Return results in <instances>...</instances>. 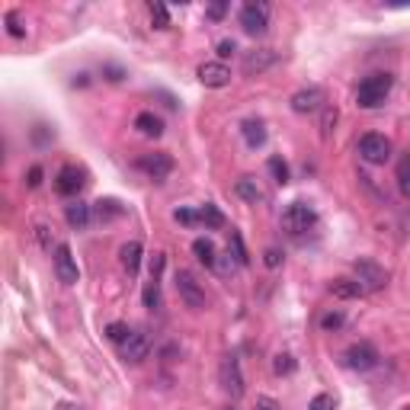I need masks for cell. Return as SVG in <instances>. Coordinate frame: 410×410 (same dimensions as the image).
<instances>
[{"label": "cell", "instance_id": "cell-46", "mask_svg": "<svg viewBox=\"0 0 410 410\" xmlns=\"http://www.w3.org/2000/svg\"><path fill=\"white\" fill-rule=\"evenodd\" d=\"M87 84H90V74H77L74 77V87H87Z\"/></svg>", "mask_w": 410, "mask_h": 410}, {"label": "cell", "instance_id": "cell-27", "mask_svg": "<svg viewBox=\"0 0 410 410\" xmlns=\"http://www.w3.org/2000/svg\"><path fill=\"white\" fill-rule=\"evenodd\" d=\"M269 174H273V180L279 183V186H285V183H289V164L282 157H269Z\"/></svg>", "mask_w": 410, "mask_h": 410}, {"label": "cell", "instance_id": "cell-5", "mask_svg": "<svg viewBox=\"0 0 410 410\" xmlns=\"http://www.w3.org/2000/svg\"><path fill=\"white\" fill-rule=\"evenodd\" d=\"M353 269H356V279H359V285H362L365 292H381L388 285V273L381 269L379 263H372V260H356L353 263Z\"/></svg>", "mask_w": 410, "mask_h": 410}, {"label": "cell", "instance_id": "cell-4", "mask_svg": "<svg viewBox=\"0 0 410 410\" xmlns=\"http://www.w3.org/2000/svg\"><path fill=\"white\" fill-rule=\"evenodd\" d=\"M241 26L247 36H263L269 29V7L266 3H243L241 7Z\"/></svg>", "mask_w": 410, "mask_h": 410}, {"label": "cell", "instance_id": "cell-23", "mask_svg": "<svg viewBox=\"0 0 410 410\" xmlns=\"http://www.w3.org/2000/svg\"><path fill=\"white\" fill-rule=\"evenodd\" d=\"M234 190H237V196H241V199H247V202H253V205H257L260 199H263V192H260V186L253 183V176H241Z\"/></svg>", "mask_w": 410, "mask_h": 410}, {"label": "cell", "instance_id": "cell-14", "mask_svg": "<svg viewBox=\"0 0 410 410\" xmlns=\"http://www.w3.org/2000/svg\"><path fill=\"white\" fill-rule=\"evenodd\" d=\"M148 353H151V337L145 330L132 334V340L122 346V359L125 362H141V359H148Z\"/></svg>", "mask_w": 410, "mask_h": 410}, {"label": "cell", "instance_id": "cell-34", "mask_svg": "<svg viewBox=\"0 0 410 410\" xmlns=\"http://www.w3.org/2000/svg\"><path fill=\"white\" fill-rule=\"evenodd\" d=\"M174 218L180 221V225H186V228H192V225H199V212H192V208H176Z\"/></svg>", "mask_w": 410, "mask_h": 410}, {"label": "cell", "instance_id": "cell-43", "mask_svg": "<svg viewBox=\"0 0 410 410\" xmlns=\"http://www.w3.org/2000/svg\"><path fill=\"white\" fill-rule=\"evenodd\" d=\"M257 410H279V404H276L273 397H260V401H257Z\"/></svg>", "mask_w": 410, "mask_h": 410}, {"label": "cell", "instance_id": "cell-47", "mask_svg": "<svg viewBox=\"0 0 410 410\" xmlns=\"http://www.w3.org/2000/svg\"><path fill=\"white\" fill-rule=\"evenodd\" d=\"M55 410H84V407H80V404H68V401H64V404H58Z\"/></svg>", "mask_w": 410, "mask_h": 410}, {"label": "cell", "instance_id": "cell-37", "mask_svg": "<svg viewBox=\"0 0 410 410\" xmlns=\"http://www.w3.org/2000/svg\"><path fill=\"white\" fill-rule=\"evenodd\" d=\"M42 176H45V170L38 167H29V180H26V186H29V190H38V186H42Z\"/></svg>", "mask_w": 410, "mask_h": 410}, {"label": "cell", "instance_id": "cell-6", "mask_svg": "<svg viewBox=\"0 0 410 410\" xmlns=\"http://www.w3.org/2000/svg\"><path fill=\"white\" fill-rule=\"evenodd\" d=\"M176 292H180V298L186 302V308H192V311H202L205 308V292L190 269H180V273H176Z\"/></svg>", "mask_w": 410, "mask_h": 410}, {"label": "cell", "instance_id": "cell-11", "mask_svg": "<svg viewBox=\"0 0 410 410\" xmlns=\"http://www.w3.org/2000/svg\"><path fill=\"white\" fill-rule=\"evenodd\" d=\"M84 170L74 167V164H64V167L58 170V176H55V190L61 192V196H77V192L84 190Z\"/></svg>", "mask_w": 410, "mask_h": 410}, {"label": "cell", "instance_id": "cell-36", "mask_svg": "<svg viewBox=\"0 0 410 410\" xmlns=\"http://www.w3.org/2000/svg\"><path fill=\"white\" fill-rule=\"evenodd\" d=\"M334 125H337V109H334V106H327V109H324V119H320V135L327 138Z\"/></svg>", "mask_w": 410, "mask_h": 410}, {"label": "cell", "instance_id": "cell-8", "mask_svg": "<svg viewBox=\"0 0 410 410\" xmlns=\"http://www.w3.org/2000/svg\"><path fill=\"white\" fill-rule=\"evenodd\" d=\"M55 276H58V282H64V285H74V282L80 279L74 253H71L68 243H58V247H55Z\"/></svg>", "mask_w": 410, "mask_h": 410}, {"label": "cell", "instance_id": "cell-7", "mask_svg": "<svg viewBox=\"0 0 410 410\" xmlns=\"http://www.w3.org/2000/svg\"><path fill=\"white\" fill-rule=\"evenodd\" d=\"M343 359H346V365H350L353 372H369V369H375L379 365V350H375L372 343H353L350 350L343 353Z\"/></svg>", "mask_w": 410, "mask_h": 410}, {"label": "cell", "instance_id": "cell-45", "mask_svg": "<svg viewBox=\"0 0 410 410\" xmlns=\"http://www.w3.org/2000/svg\"><path fill=\"white\" fill-rule=\"evenodd\" d=\"M32 138H36L38 145H42V141H48V132H45V125H36V132H32Z\"/></svg>", "mask_w": 410, "mask_h": 410}, {"label": "cell", "instance_id": "cell-29", "mask_svg": "<svg viewBox=\"0 0 410 410\" xmlns=\"http://www.w3.org/2000/svg\"><path fill=\"white\" fill-rule=\"evenodd\" d=\"M3 23H7V32L13 38H26V26L20 23V13H16V10H10V13L3 16Z\"/></svg>", "mask_w": 410, "mask_h": 410}, {"label": "cell", "instance_id": "cell-35", "mask_svg": "<svg viewBox=\"0 0 410 410\" xmlns=\"http://www.w3.org/2000/svg\"><path fill=\"white\" fill-rule=\"evenodd\" d=\"M231 247H234V260H237V266L247 263V250H243V241H241V234H237V231H231Z\"/></svg>", "mask_w": 410, "mask_h": 410}, {"label": "cell", "instance_id": "cell-28", "mask_svg": "<svg viewBox=\"0 0 410 410\" xmlns=\"http://www.w3.org/2000/svg\"><path fill=\"white\" fill-rule=\"evenodd\" d=\"M151 23H154V29H167L170 26V13H167V7L164 3H151Z\"/></svg>", "mask_w": 410, "mask_h": 410}, {"label": "cell", "instance_id": "cell-20", "mask_svg": "<svg viewBox=\"0 0 410 410\" xmlns=\"http://www.w3.org/2000/svg\"><path fill=\"white\" fill-rule=\"evenodd\" d=\"M192 253H196V260H199L202 266H208V269H215V263H218L215 243L208 241V237H196V241H192Z\"/></svg>", "mask_w": 410, "mask_h": 410}, {"label": "cell", "instance_id": "cell-26", "mask_svg": "<svg viewBox=\"0 0 410 410\" xmlns=\"http://www.w3.org/2000/svg\"><path fill=\"white\" fill-rule=\"evenodd\" d=\"M141 302H145V308H160V279H148L145 292H141Z\"/></svg>", "mask_w": 410, "mask_h": 410}, {"label": "cell", "instance_id": "cell-13", "mask_svg": "<svg viewBox=\"0 0 410 410\" xmlns=\"http://www.w3.org/2000/svg\"><path fill=\"white\" fill-rule=\"evenodd\" d=\"M324 99L327 97H324V90H320V87H304V90H298L289 103H292V109H295V113L308 115V113H318V109L324 106Z\"/></svg>", "mask_w": 410, "mask_h": 410}, {"label": "cell", "instance_id": "cell-12", "mask_svg": "<svg viewBox=\"0 0 410 410\" xmlns=\"http://www.w3.org/2000/svg\"><path fill=\"white\" fill-rule=\"evenodd\" d=\"M196 74H199V80H202L205 87H212V90H221V87L231 84V68L221 64V61H205Z\"/></svg>", "mask_w": 410, "mask_h": 410}, {"label": "cell", "instance_id": "cell-19", "mask_svg": "<svg viewBox=\"0 0 410 410\" xmlns=\"http://www.w3.org/2000/svg\"><path fill=\"white\" fill-rule=\"evenodd\" d=\"M330 295L343 298V302H350V298H362L365 289L359 285V279H334V282H330Z\"/></svg>", "mask_w": 410, "mask_h": 410}, {"label": "cell", "instance_id": "cell-22", "mask_svg": "<svg viewBox=\"0 0 410 410\" xmlns=\"http://www.w3.org/2000/svg\"><path fill=\"white\" fill-rule=\"evenodd\" d=\"M135 129L141 132V135H148V138H160L164 135V122H160L154 113H138L135 115Z\"/></svg>", "mask_w": 410, "mask_h": 410}, {"label": "cell", "instance_id": "cell-1", "mask_svg": "<svg viewBox=\"0 0 410 410\" xmlns=\"http://www.w3.org/2000/svg\"><path fill=\"white\" fill-rule=\"evenodd\" d=\"M391 87H395V77L385 74V71L362 77V84H359V90H356L359 109H379V106H385V99H388V93H391Z\"/></svg>", "mask_w": 410, "mask_h": 410}, {"label": "cell", "instance_id": "cell-9", "mask_svg": "<svg viewBox=\"0 0 410 410\" xmlns=\"http://www.w3.org/2000/svg\"><path fill=\"white\" fill-rule=\"evenodd\" d=\"M138 170H145L154 183H160V180H167V176L174 174V157H170V154H164V151L145 154V157L138 160Z\"/></svg>", "mask_w": 410, "mask_h": 410}, {"label": "cell", "instance_id": "cell-3", "mask_svg": "<svg viewBox=\"0 0 410 410\" xmlns=\"http://www.w3.org/2000/svg\"><path fill=\"white\" fill-rule=\"evenodd\" d=\"M359 157H362L365 164H372V167H381V164H388V157H391V141H388L385 135L369 132V135L359 138Z\"/></svg>", "mask_w": 410, "mask_h": 410}, {"label": "cell", "instance_id": "cell-25", "mask_svg": "<svg viewBox=\"0 0 410 410\" xmlns=\"http://www.w3.org/2000/svg\"><path fill=\"white\" fill-rule=\"evenodd\" d=\"M132 334H135V330H129V324H122V320H113V324L106 327V337L113 343H122V346L132 340Z\"/></svg>", "mask_w": 410, "mask_h": 410}, {"label": "cell", "instance_id": "cell-2", "mask_svg": "<svg viewBox=\"0 0 410 410\" xmlns=\"http://www.w3.org/2000/svg\"><path fill=\"white\" fill-rule=\"evenodd\" d=\"M314 225H318V212H314L311 205H304V202L285 205V212H282V228L289 231V234H304V231H311Z\"/></svg>", "mask_w": 410, "mask_h": 410}, {"label": "cell", "instance_id": "cell-15", "mask_svg": "<svg viewBox=\"0 0 410 410\" xmlns=\"http://www.w3.org/2000/svg\"><path fill=\"white\" fill-rule=\"evenodd\" d=\"M279 55L273 48H260V52H250L243 58V74H263L266 68H273Z\"/></svg>", "mask_w": 410, "mask_h": 410}, {"label": "cell", "instance_id": "cell-30", "mask_svg": "<svg viewBox=\"0 0 410 410\" xmlns=\"http://www.w3.org/2000/svg\"><path fill=\"white\" fill-rule=\"evenodd\" d=\"M397 183H401V192L410 199V154L401 157V164H397Z\"/></svg>", "mask_w": 410, "mask_h": 410}, {"label": "cell", "instance_id": "cell-49", "mask_svg": "<svg viewBox=\"0 0 410 410\" xmlns=\"http://www.w3.org/2000/svg\"><path fill=\"white\" fill-rule=\"evenodd\" d=\"M404 410H410V404H407V407H404Z\"/></svg>", "mask_w": 410, "mask_h": 410}, {"label": "cell", "instance_id": "cell-24", "mask_svg": "<svg viewBox=\"0 0 410 410\" xmlns=\"http://www.w3.org/2000/svg\"><path fill=\"white\" fill-rule=\"evenodd\" d=\"M199 225H205V228L215 231V228H221V225H225V215H221L212 202H205L202 208H199Z\"/></svg>", "mask_w": 410, "mask_h": 410}, {"label": "cell", "instance_id": "cell-16", "mask_svg": "<svg viewBox=\"0 0 410 410\" xmlns=\"http://www.w3.org/2000/svg\"><path fill=\"white\" fill-rule=\"evenodd\" d=\"M64 218H68V225L74 231H84L87 225H90V218H93V205H87V202H71L68 208H64Z\"/></svg>", "mask_w": 410, "mask_h": 410}, {"label": "cell", "instance_id": "cell-32", "mask_svg": "<svg viewBox=\"0 0 410 410\" xmlns=\"http://www.w3.org/2000/svg\"><path fill=\"white\" fill-rule=\"evenodd\" d=\"M343 324H346L343 311H327L324 318H320V330H340Z\"/></svg>", "mask_w": 410, "mask_h": 410}, {"label": "cell", "instance_id": "cell-44", "mask_svg": "<svg viewBox=\"0 0 410 410\" xmlns=\"http://www.w3.org/2000/svg\"><path fill=\"white\" fill-rule=\"evenodd\" d=\"M215 266H218V269H221V273H234V266H237V260H218V263H215Z\"/></svg>", "mask_w": 410, "mask_h": 410}, {"label": "cell", "instance_id": "cell-21", "mask_svg": "<svg viewBox=\"0 0 410 410\" xmlns=\"http://www.w3.org/2000/svg\"><path fill=\"white\" fill-rule=\"evenodd\" d=\"M241 132H243V141L250 148H263L266 145V125L260 119H247L241 125Z\"/></svg>", "mask_w": 410, "mask_h": 410}, {"label": "cell", "instance_id": "cell-17", "mask_svg": "<svg viewBox=\"0 0 410 410\" xmlns=\"http://www.w3.org/2000/svg\"><path fill=\"white\" fill-rule=\"evenodd\" d=\"M141 253H145V247H141V241H129V243H122V250H119V263L122 269L129 276L138 273V266H141Z\"/></svg>", "mask_w": 410, "mask_h": 410}, {"label": "cell", "instance_id": "cell-31", "mask_svg": "<svg viewBox=\"0 0 410 410\" xmlns=\"http://www.w3.org/2000/svg\"><path fill=\"white\" fill-rule=\"evenodd\" d=\"M273 372L276 375H292L295 372V359H292L289 353H279V356L273 359Z\"/></svg>", "mask_w": 410, "mask_h": 410}, {"label": "cell", "instance_id": "cell-42", "mask_svg": "<svg viewBox=\"0 0 410 410\" xmlns=\"http://www.w3.org/2000/svg\"><path fill=\"white\" fill-rule=\"evenodd\" d=\"M36 237H38V243H42L45 250H52V241H48V228H45V225H36Z\"/></svg>", "mask_w": 410, "mask_h": 410}, {"label": "cell", "instance_id": "cell-41", "mask_svg": "<svg viewBox=\"0 0 410 410\" xmlns=\"http://www.w3.org/2000/svg\"><path fill=\"white\" fill-rule=\"evenodd\" d=\"M205 13H208V20H221V16L228 13V3H225V0H218V3H212Z\"/></svg>", "mask_w": 410, "mask_h": 410}, {"label": "cell", "instance_id": "cell-18", "mask_svg": "<svg viewBox=\"0 0 410 410\" xmlns=\"http://www.w3.org/2000/svg\"><path fill=\"white\" fill-rule=\"evenodd\" d=\"M122 215H125V208H122L119 199H99V202H93V218L103 221V225L122 218Z\"/></svg>", "mask_w": 410, "mask_h": 410}, {"label": "cell", "instance_id": "cell-38", "mask_svg": "<svg viewBox=\"0 0 410 410\" xmlns=\"http://www.w3.org/2000/svg\"><path fill=\"white\" fill-rule=\"evenodd\" d=\"M234 52H237L234 38H225V42H218V58H221V64H225V58H231Z\"/></svg>", "mask_w": 410, "mask_h": 410}, {"label": "cell", "instance_id": "cell-40", "mask_svg": "<svg viewBox=\"0 0 410 410\" xmlns=\"http://www.w3.org/2000/svg\"><path fill=\"white\" fill-rule=\"evenodd\" d=\"M263 263H266V266H269V269H276V266H279V263H282V253H279V250H276V247H269V250H266V253H263Z\"/></svg>", "mask_w": 410, "mask_h": 410}, {"label": "cell", "instance_id": "cell-33", "mask_svg": "<svg viewBox=\"0 0 410 410\" xmlns=\"http://www.w3.org/2000/svg\"><path fill=\"white\" fill-rule=\"evenodd\" d=\"M308 410H337V404L330 395H314L311 404H308Z\"/></svg>", "mask_w": 410, "mask_h": 410}, {"label": "cell", "instance_id": "cell-10", "mask_svg": "<svg viewBox=\"0 0 410 410\" xmlns=\"http://www.w3.org/2000/svg\"><path fill=\"white\" fill-rule=\"evenodd\" d=\"M221 388L231 397L243 395V372H241V359L237 356H225V362H221Z\"/></svg>", "mask_w": 410, "mask_h": 410}, {"label": "cell", "instance_id": "cell-39", "mask_svg": "<svg viewBox=\"0 0 410 410\" xmlns=\"http://www.w3.org/2000/svg\"><path fill=\"white\" fill-rule=\"evenodd\" d=\"M103 74H106V80H113V84H119L122 77H125V71H122L119 64H103Z\"/></svg>", "mask_w": 410, "mask_h": 410}, {"label": "cell", "instance_id": "cell-48", "mask_svg": "<svg viewBox=\"0 0 410 410\" xmlns=\"http://www.w3.org/2000/svg\"><path fill=\"white\" fill-rule=\"evenodd\" d=\"M221 410H237V407H221Z\"/></svg>", "mask_w": 410, "mask_h": 410}]
</instances>
